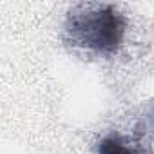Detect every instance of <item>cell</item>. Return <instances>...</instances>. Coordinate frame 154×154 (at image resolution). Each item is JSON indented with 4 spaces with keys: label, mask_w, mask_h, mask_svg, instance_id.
<instances>
[{
    "label": "cell",
    "mask_w": 154,
    "mask_h": 154,
    "mask_svg": "<svg viewBox=\"0 0 154 154\" xmlns=\"http://www.w3.org/2000/svg\"><path fill=\"white\" fill-rule=\"evenodd\" d=\"M125 17L112 4H76L65 18V36L74 47L114 54L125 35Z\"/></svg>",
    "instance_id": "cell-1"
},
{
    "label": "cell",
    "mask_w": 154,
    "mask_h": 154,
    "mask_svg": "<svg viewBox=\"0 0 154 154\" xmlns=\"http://www.w3.org/2000/svg\"><path fill=\"white\" fill-rule=\"evenodd\" d=\"M98 154H145L136 147H131L120 134L105 136L98 143Z\"/></svg>",
    "instance_id": "cell-2"
}]
</instances>
